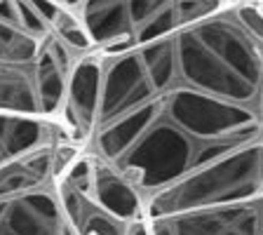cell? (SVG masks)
Segmentation results:
<instances>
[{
  "label": "cell",
  "instance_id": "cell-3",
  "mask_svg": "<svg viewBox=\"0 0 263 235\" xmlns=\"http://www.w3.org/2000/svg\"><path fill=\"white\" fill-rule=\"evenodd\" d=\"M78 151L64 137L0 167V235H78L59 195V174Z\"/></svg>",
  "mask_w": 263,
  "mask_h": 235
},
{
  "label": "cell",
  "instance_id": "cell-1",
  "mask_svg": "<svg viewBox=\"0 0 263 235\" xmlns=\"http://www.w3.org/2000/svg\"><path fill=\"white\" fill-rule=\"evenodd\" d=\"M97 111L82 151L143 200L263 146V7L221 10L162 40L99 57Z\"/></svg>",
  "mask_w": 263,
  "mask_h": 235
},
{
  "label": "cell",
  "instance_id": "cell-6",
  "mask_svg": "<svg viewBox=\"0 0 263 235\" xmlns=\"http://www.w3.org/2000/svg\"><path fill=\"white\" fill-rule=\"evenodd\" d=\"M59 195L66 216L78 235H151L146 226H132L97 200L85 176L80 151L59 174Z\"/></svg>",
  "mask_w": 263,
  "mask_h": 235
},
{
  "label": "cell",
  "instance_id": "cell-2",
  "mask_svg": "<svg viewBox=\"0 0 263 235\" xmlns=\"http://www.w3.org/2000/svg\"><path fill=\"white\" fill-rule=\"evenodd\" d=\"M87 55L94 49L73 3L0 0V115L59 122Z\"/></svg>",
  "mask_w": 263,
  "mask_h": 235
},
{
  "label": "cell",
  "instance_id": "cell-5",
  "mask_svg": "<svg viewBox=\"0 0 263 235\" xmlns=\"http://www.w3.org/2000/svg\"><path fill=\"white\" fill-rule=\"evenodd\" d=\"M151 235H263V195L148 221Z\"/></svg>",
  "mask_w": 263,
  "mask_h": 235
},
{
  "label": "cell",
  "instance_id": "cell-8",
  "mask_svg": "<svg viewBox=\"0 0 263 235\" xmlns=\"http://www.w3.org/2000/svg\"><path fill=\"white\" fill-rule=\"evenodd\" d=\"M261 7H263V0H261Z\"/></svg>",
  "mask_w": 263,
  "mask_h": 235
},
{
  "label": "cell",
  "instance_id": "cell-4",
  "mask_svg": "<svg viewBox=\"0 0 263 235\" xmlns=\"http://www.w3.org/2000/svg\"><path fill=\"white\" fill-rule=\"evenodd\" d=\"M94 55L118 57L162 40L223 7V0H78Z\"/></svg>",
  "mask_w": 263,
  "mask_h": 235
},
{
  "label": "cell",
  "instance_id": "cell-7",
  "mask_svg": "<svg viewBox=\"0 0 263 235\" xmlns=\"http://www.w3.org/2000/svg\"><path fill=\"white\" fill-rule=\"evenodd\" d=\"M66 137L59 122L0 115V167Z\"/></svg>",
  "mask_w": 263,
  "mask_h": 235
}]
</instances>
